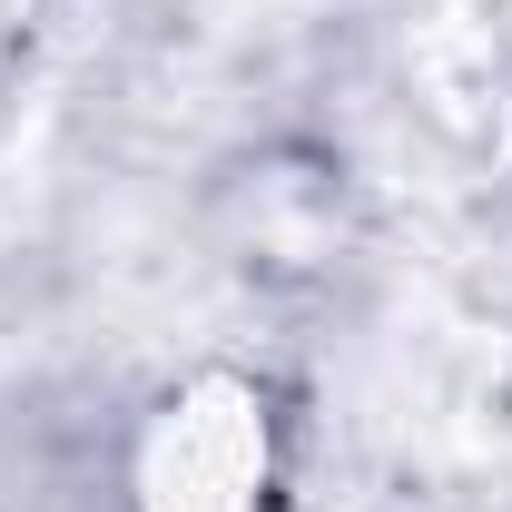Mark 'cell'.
I'll list each match as a JSON object with an SVG mask.
<instances>
[{"label": "cell", "instance_id": "cell-1", "mask_svg": "<svg viewBox=\"0 0 512 512\" xmlns=\"http://www.w3.org/2000/svg\"><path fill=\"white\" fill-rule=\"evenodd\" d=\"M276 424L266 394L237 375L178 384L138 434V512H266Z\"/></svg>", "mask_w": 512, "mask_h": 512}]
</instances>
